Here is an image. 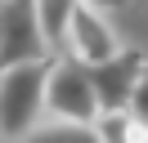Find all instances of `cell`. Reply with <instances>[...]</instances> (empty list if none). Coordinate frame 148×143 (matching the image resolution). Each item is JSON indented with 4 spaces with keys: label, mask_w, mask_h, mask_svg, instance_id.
<instances>
[{
    "label": "cell",
    "mask_w": 148,
    "mask_h": 143,
    "mask_svg": "<svg viewBox=\"0 0 148 143\" xmlns=\"http://www.w3.org/2000/svg\"><path fill=\"white\" fill-rule=\"evenodd\" d=\"M45 72L49 58L0 67V139L14 143L40 121L45 112Z\"/></svg>",
    "instance_id": "cell-1"
},
{
    "label": "cell",
    "mask_w": 148,
    "mask_h": 143,
    "mask_svg": "<svg viewBox=\"0 0 148 143\" xmlns=\"http://www.w3.org/2000/svg\"><path fill=\"white\" fill-rule=\"evenodd\" d=\"M45 112H54V121H81L90 125L99 116V98H94V85H90V67L81 58H49V72H45Z\"/></svg>",
    "instance_id": "cell-2"
},
{
    "label": "cell",
    "mask_w": 148,
    "mask_h": 143,
    "mask_svg": "<svg viewBox=\"0 0 148 143\" xmlns=\"http://www.w3.org/2000/svg\"><path fill=\"white\" fill-rule=\"evenodd\" d=\"M90 67V85L99 98V112H117V107H135L139 89H144V54L139 49H117Z\"/></svg>",
    "instance_id": "cell-3"
},
{
    "label": "cell",
    "mask_w": 148,
    "mask_h": 143,
    "mask_svg": "<svg viewBox=\"0 0 148 143\" xmlns=\"http://www.w3.org/2000/svg\"><path fill=\"white\" fill-rule=\"evenodd\" d=\"M49 58V45L40 36L36 5L32 0H0V67Z\"/></svg>",
    "instance_id": "cell-4"
},
{
    "label": "cell",
    "mask_w": 148,
    "mask_h": 143,
    "mask_svg": "<svg viewBox=\"0 0 148 143\" xmlns=\"http://www.w3.org/2000/svg\"><path fill=\"white\" fill-rule=\"evenodd\" d=\"M63 49L72 54V58H81V63H99V58H108V54H117L121 40H117V31H112L108 14H99V9H90V5L76 0L72 18H67V31H63Z\"/></svg>",
    "instance_id": "cell-5"
},
{
    "label": "cell",
    "mask_w": 148,
    "mask_h": 143,
    "mask_svg": "<svg viewBox=\"0 0 148 143\" xmlns=\"http://www.w3.org/2000/svg\"><path fill=\"white\" fill-rule=\"evenodd\" d=\"M90 125H94V134H99V143H144V125H139V112H135V107L99 112Z\"/></svg>",
    "instance_id": "cell-6"
},
{
    "label": "cell",
    "mask_w": 148,
    "mask_h": 143,
    "mask_svg": "<svg viewBox=\"0 0 148 143\" xmlns=\"http://www.w3.org/2000/svg\"><path fill=\"white\" fill-rule=\"evenodd\" d=\"M14 143H99V134H94V125H81V121H54V125L36 121Z\"/></svg>",
    "instance_id": "cell-7"
},
{
    "label": "cell",
    "mask_w": 148,
    "mask_h": 143,
    "mask_svg": "<svg viewBox=\"0 0 148 143\" xmlns=\"http://www.w3.org/2000/svg\"><path fill=\"white\" fill-rule=\"evenodd\" d=\"M36 5V22H40V36H45L49 54L63 49V31H67V18H72L76 0H32Z\"/></svg>",
    "instance_id": "cell-8"
},
{
    "label": "cell",
    "mask_w": 148,
    "mask_h": 143,
    "mask_svg": "<svg viewBox=\"0 0 148 143\" xmlns=\"http://www.w3.org/2000/svg\"><path fill=\"white\" fill-rule=\"evenodd\" d=\"M81 5H90V9H99V14H117V9H126L130 0H81Z\"/></svg>",
    "instance_id": "cell-9"
}]
</instances>
